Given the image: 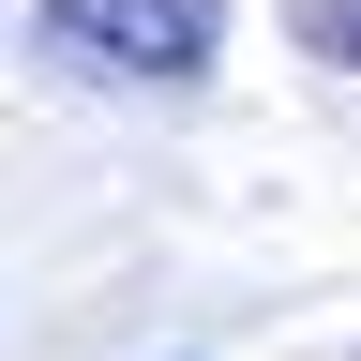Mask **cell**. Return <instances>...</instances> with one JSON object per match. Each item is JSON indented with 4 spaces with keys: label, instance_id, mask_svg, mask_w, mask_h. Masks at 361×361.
Masks as SVG:
<instances>
[{
    "label": "cell",
    "instance_id": "6da1fadb",
    "mask_svg": "<svg viewBox=\"0 0 361 361\" xmlns=\"http://www.w3.org/2000/svg\"><path fill=\"white\" fill-rule=\"evenodd\" d=\"M30 45L90 90H180L226 45V0H30Z\"/></svg>",
    "mask_w": 361,
    "mask_h": 361
},
{
    "label": "cell",
    "instance_id": "7a4b0ae2",
    "mask_svg": "<svg viewBox=\"0 0 361 361\" xmlns=\"http://www.w3.org/2000/svg\"><path fill=\"white\" fill-rule=\"evenodd\" d=\"M301 30L331 45V61H361V0H301Z\"/></svg>",
    "mask_w": 361,
    "mask_h": 361
}]
</instances>
